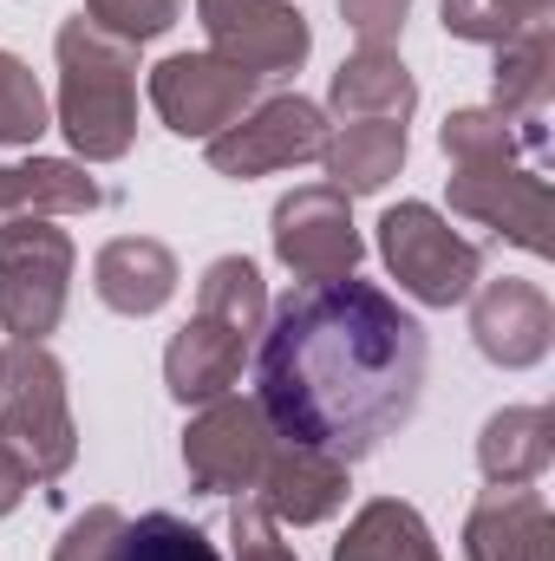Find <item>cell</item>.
I'll return each mask as SVG.
<instances>
[{"label": "cell", "mask_w": 555, "mask_h": 561, "mask_svg": "<svg viewBox=\"0 0 555 561\" xmlns=\"http://www.w3.org/2000/svg\"><path fill=\"white\" fill-rule=\"evenodd\" d=\"M418 392L424 327L373 280H307L262 327L256 405L281 444L360 463L412 424Z\"/></svg>", "instance_id": "obj_1"}, {"label": "cell", "mask_w": 555, "mask_h": 561, "mask_svg": "<svg viewBox=\"0 0 555 561\" xmlns=\"http://www.w3.org/2000/svg\"><path fill=\"white\" fill-rule=\"evenodd\" d=\"M59 131L86 163H118L138 138V46L86 13L59 26Z\"/></svg>", "instance_id": "obj_2"}, {"label": "cell", "mask_w": 555, "mask_h": 561, "mask_svg": "<svg viewBox=\"0 0 555 561\" xmlns=\"http://www.w3.org/2000/svg\"><path fill=\"white\" fill-rule=\"evenodd\" d=\"M0 444L20 457V470L33 483H59L79 457V424L66 405V366L46 353V340L0 346Z\"/></svg>", "instance_id": "obj_3"}, {"label": "cell", "mask_w": 555, "mask_h": 561, "mask_svg": "<svg viewBox=\"0 0 555 561\" xmlns=\"http://www.w3.org/2000/svg\"><path fill=\"white\" fill-rule=\"evenodd\" d=\"M380 255H386L393 280L424 307H457L484 280V249L464 242L451 229V216H438L431 203H399L380 216Z\"/></svg>", "instance_id": "obj_4"}, {"label": "cell", "mask_w": 555, "mask_h": 561, "mask_svg": "<svg viewBox=\"0 0 555 561\" xmlns=\"http://www.w3.org/2000/svg\"><path fill=\"white\" fill-rule=\"evenodd\" d=\"M72 294V236L53 222H7L0 229V333L46 340Z\"/></svg>", "instance_id": "obj_5"}, {"label": "cell", "mask_w": 555, "mask_h": 561, "mask_svg": "<svg viewBox=\"0 0 555 561\" xmlns=\"http://www.w3.org/2000/svg\"><path fill=\"white\" fill-rule=\"evenodd\" d=\"M144 92H150L157 118H163L177 138L209 144L216 131H229V125L262 99V79H249L242 66H229V59H216V53H170V59L150 66Z\"/></svg>", "instance_id": "obj_6"}, {"label": "cell", "mask_w": 555, "mask_h": 561, "mask_svg": "<svg viewBox=\"0 0 555 561\" xmlns=\"http://www.w3.org/2000/svg\"><path fill=\"white\" fill-rule=\"evenodd\" d=\"M275 431L256 399H209L183 431V470L203 496H256Z\"/></svg>", "instance_id": "obj_7"}, {"label": "cell", "mask_w": 555, "mask_h": 561, "mask_svg": "<svg viewBox=\"0 0 555 561\" xmlns=\"http://www.w3.org/2000/svg\"><path fill=\"white\" fill-rule=\"evenodd\" d=\"M327 150V112L301 92H281V99H256L229 131L209 138V170L223 176H269V170H294V163H314Z\"/></svg>", "instance_id": "obj_8"}, {"label": "cell", "mask_w": 555, "mask_h": 561, "mask_svg": "<svg viewBox=\"0 0 555 561\" xmlns=\"http://www.w3.org/2000/svg\"><path fill=\"white\" fill-rule=\"evenodd\" d=\"M196 20L209 33V53L242 66L249 79L301 72V59L314 46L294 0H196Z\"/></svg>", "instance_id": "obj_9"}, {"label": "cell", "mask_w": 555, "mask_h": 561, "mask_svg": "<svg viewBox=\"0 0 555 561\" xmlns=\"http://www.w3.org/2000/svg\"><path fill=\"white\" fill-rule=\"evenodd\" d=\"M275 255H281V268L301 275V280L353 275L360 255H366V242H360V229H353L347 196L327 190V183H307V190L281 196L275 203Z\"/></svg>", "instance_id": "obj_10"}, {"label": "cell", "mask_w": 555, "mask_h": 561, "mask_svg": "<svg viewBox=\"0 0 555 561\" xmlns=\"http://www.w3.org/2000/svg\"><path fill=\"white\" fill-rule=\"evenodd\" d=\"M451 216H471L484 229H497L503 242L530 249V255H550V183L543 170H523V163H490V170H457L451 176Z\"/></svg>", "instance_id": "obj_11"}, {"label": "cell", "mask_w": 555, "mask_h": 561, "mask_svg": "<svg viewBox=\"0 0 555 561\" xmlns=\"http://www.w3.org/2000/svg\"><path fill=\"white\" fill-rule=\"evenodd\" d=\"M471 340H477V353L490 366H510V373L550 359V346H555L550 294L536 280H517V275L471 287Z\"/></svg>", "instance_id": "obj_12"}, {"label": "cell", "mask_w": 555, "mask_h": 561, "mask_svg": "<svg viewBox=\"0 0 555 561\" xmlns=\"http://www.w3.org/2000/svg\"><path fill=\"white\" fill-rule=\"evenodd\" d=\"M464 561H555V516L530 483L484 490L464 523Z\"/></svg>", "instance_id": "obj_13"}, {"label": "cell", "mask_w": 555, "mask_h": 561, "mask_svg": "<svg viewBox=\"0 0 555 561\" xmlns=\"http://www.w3.org/2000/svg\"><path fill=\"white\" fill-rule=\"evenodd\" d=\"M242 359H249V333L196 313L163 353V386L177 405H209V399H229V386L242 379Z\"/></svg>", "instance_id": "obj_14"}, {"label": "cell", "mask_w": 555, "mask_h": 561, "mask_svg": "<svg viewBox=\"0 0 555 561\" xmlns=\"http://www.w3.org/2000/svg\"><path fill=\"white\" fill-rule=\"evenodd\" d=\"M256 503H262L275 523H294V529L327 523V516L347 503V463H333V457H320V450H307V444H281L275 437L269 470H262V483H256Z\"/></svg>", "instance_id": "obj_15"}, {"label": "cell", "mask_w": 555, "mask_h": 561, "mask_svg": "<svg viewBox=\"0 0 555 561\" xmlns=\"http://www.w3.org/2000/svg\"><path fill=\"white\" fill-rule=\"evenodd\" d=\"M105 203V190L86 176V163L72 157H26V163H0V229L7 222H53V216H92Z\"/></svg>", "instance_id": "obj_16"}, {"label": "cell", "mask_w": 555, "mask_h": 561, "mask_svg": "<svg viewBox=\"0 0 555 561\" xmlns=\"http://www.w3.org/2000/svg\"><path fill=\"white\" fill-rule=\"evenodd\" d=\"M92 287H99V300H105L112 313L144 320V313H157V307L177 294V255H170L163 242H150V236H118V242L99 249Z\"/></svg>", "instance_id": "obj_17"}, {"label": "cell", "mask_w": 555, "mask_h": 561, "mask_svg": "<svg viewBox=\"0 0 555 561\" xmlns=\"http://www.w3.org/2000/svg\"><path fill=\"white\" fill-rule=\"evenodd\" d=\"M327 105L360 125V118H386V125H406L418 105V85L406 72V59L393 46H360L353 59H340L333 85H327Z\"/></svg>", "instance_id": "obj_18"}, {"label": "cell", "mask_w": 555, "mask_h": 561, "mask_svg": "<svg viewBox=\"0 0 555 561\" xmlns=\"http://www.w3.org/2000/svg\"><path fill=\"white\" fill-rule=\"evenodd\" d=\"M490 79H497V112L503 118H517V125H550V99H555V26H523V33H510L503 46H497V66H490Z\"/></svg>", "instance_id": "obj_19"}, {"label": "cell", "mask_w": 555, "mask_h": 561, "mask_svg": "<svg viewBox=\"0 0 555 561\" xmlns=\"http://www.w3.org/2000/svg\"><path fill=\"white\" fill-rule=\"evenodd\" d=\"M327 190L340 196H373L386 190L399 170H406V125H386V118H360V125H340L327 131Z\"/></svg>", "instance_id": "obj_20"}, {"label": "cell", "mask_w": 555, "mask_h": 561, "mask_svg": "<svg viewBox=\"0 0 555 561\" xmlns=\"http://www.w3.org/2000/svg\"><path fill=\"white\" fill-rule=\"evenodd\" d=\"M550 457H555V419L543 405H510V412H497V419L484 424V437H477V470L497 490L536 483L550 470Z\"/></svg>", "instance_id": "obj_21"}, {"label": "cell", "mask_w": 555, "mask_h": 561, "mask_svg": "<svg viewBox=\"0 0 555 561\" xmlns=\"http://www.w3.org/2000/svg\"><path fill=\"white\" fill-rule=\"evenodd\" d=\"M444 157L457 163V170H490V163H517L523 150L536 157L543 144H550V125H517V118H503L497 105H471V112H451L444 118Z\"/></svg>", "instance_id": "obj_22"}, {"label": "cell", "mask_w": 555, "mask_h": 561, "mask_svg": "<svg viewBox=\"0 0 555 561\" xmlns=\"http://www.w3.org/2000/svg\"><path fill=\"white\" fill-rule=\"evenodd\" d=\"M333 561H438V542L412 503L380 496L347 523V536L333 542Z\"/></svg>", "instance_id": "obj_23"}, {"label": "cell", "mask_w": 555, "mask_h": 561, "mask_svg": "<svg viewBox=\"0 0 555 561\" xmlns=\"http://www.w3.org/2000/svg\"><path fill=\"white\" fill-rule=\"evenodd\" d=\"M196 313H209V320H229L236 333H262V320H269V287H262V268L249 262V255H223V262H209L203 280H196Z\"/></svg>", "instance_id": "obj_24"}, {"label": "cell", "mask_w": 555, "mask_h": 561, "mask_svg": "<svg viewBox=\"0 0 555 561\" xmlns=\"http://www.w3.org/2000/svg\"><path fill=\"white\" fill-rule=\"evenodd\" d=\"M112 561H223V556H216V542H209L196 523H183V516H170V510H150L138 523H132V516L118 523Z\"/></svg>", "instance_id": "obj_25"}, {"label": "cell", "mask_w": 555, "mask_h": 561, "mask_svg": "<svg viewBox=\"0 0 555 561\" xmlns=\"http://www.w3.org/2000/svg\"><path fill=\"white\" fill-rule=\"evenodd\" d=\"M555 0H444V33L477 39V46H503L523 26H543Z\"/></svg>", "instance_id": "obj_26"}, {"label": "cell", "mask_w": 555, "mask_h": 561, "mask_svg": "<svg viewBox=\"0 0 555 561\" xmlns=\"http://www.w3.org/2000/svg\"><path fill=\"white\" fill-rule=\"evenodd\" d=\"M46 92L33 79V66L20 53H0V150L7 144H33L46 131Z\"/></svg>", "instance_id": "obj_27"}, {"label": "cell", "mask_w": 555, "mask_h": 561, "mask_svg": "<svg viewBox=\"0 0 555 561\" xmlns=\"http://www.w3.org/2000/svg\"><path fill=\"white\" fill-rule=\"evenodd\" d=\"M177 13H183V0H86V20H92L99 33L125 39V46H144V39L170 33Z\"/></svg>", "instance_id": "obj_28"}, {"label": "cell", "mask_w": 555, "mask_h": 561, "mask_svg": "<svg viewBox=\"0 0 555 561\" xmlns=\"http://www.w3.org/2000/svg\"><path fill=\"white\" fill-rule=\"evenodd\" d=\"M229 542H236V561H301L281 542V523L256 503V496H242V503L229 510Z\"/></svg>", "instance_id": "obj_29"}, {"label": "cell", "mask_w": 555, "mask_h": 561, "mask_svg": "<svg viewBox=\"0 0 555 561\" xmlns=\"http://www.w3.org/2000/svg\"><path fill=\"white\" fill-rule=\"evenodd\" d=\"M118 523H125V510H112V503H99V510L72 516V523H66V536H59V549H53V561H112Z\"/></svg>", "instance_id": "obj_30"}, {"label": "cell", "mask_w": 555, "mask_h": 561, "mask_svg": "<svg viewBox=\"0 0 555 561\" xmlns=\"http://www.w3.org/2000/svg\"><path fill=\"white\" fill-rule=\"evenodd\" d=\"M406 13H412V0H340V20L360 33V46H393Z\"/></svg>", "instance_id": "obj_31"}, {"label": "cell", "mask_w": 555, "mask_h": 561, "mask_svg": "<svg viewBox=\"0 0 555 561\" xmlns=\"http://www.w3.org/2000/svg\"><path fill=\"white\" fill-rule=\"evenodd\" d=\"M26 483H33V477H26V470H20V457H13V450L0 444V516H13V510H20Z\"/></svg>", "instance_id": "obj_32"}]
</instances>
